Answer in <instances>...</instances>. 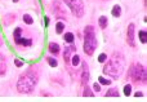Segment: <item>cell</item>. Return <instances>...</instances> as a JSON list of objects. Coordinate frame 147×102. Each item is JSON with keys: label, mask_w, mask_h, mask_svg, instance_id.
<instances>
[{"label": "cell", "mask_w": 147, "mask_h": 102, "mask_svg": "<svg viewBox=\"0 0 147 102\" xmlns=\"http://www.w3.org/2000/svg\"><path fill=\"white\" fill-rule=\"evenodd\" d=\"M49 21H51V20H49V17H47V16H45V17H44V22H45V26H49Z\"/></svg>", "instance_id": "f546056e"}, {"label": "cell", "mask_w": 147, "mask_h": 102, "mask_svg": "<svg viewBox=\"0 0 147 102\" xmlns=\"http://www.w3.org/2000/svg\"><path fill=\"white\" fill-rule=\"evenodd\" d=\"M5 72H7V65H5L4 61L0 62V75H5Z\"/></svg>", "instance_id": "cb8c5ba5"}, {"label": "cell", "mask_w": 147, "mask_h": 102, "mask_svg": "<svg viewBox=\"0 0 147 102\" xmlns=\"http://www.w3.org/2000/svg\"><path fill=\"white\" fill-rule=\"evenodd\" d=\"M84 52L88 56H93L94 51L97 48V38H96V30L93 26L88 25L84 27Z\"/></svg>", "instance_id": "3957f363"}, {"label": "cell", "mask_w": 147, "mask_h": 102, "mask_svg": "<svg viewBox=\"0 0 147 102\" xmlns=\"http://www.w3.org/2000/svg\"><path fill=\"white\" fill-rule=\"evenodd\" d=\"M39 80V74L36 69H28L26 72H23L22 76H20L17 82V91L23 95H28L35 89Z\"/></svg>", "instance_id": "7a4b0ae2"}, {"label": "cell", "mask_w": 147, "mask_h": 102, "mask_svg": "<svg viewBox=\"0 0 147 102\" xmlns=\"http://www.w3.org/2000/svg\"><path fill=\"white\" fill-rule=\"evenodd\" d=\"M125 69V58L121 53H114L111 58L103 66V74L109 75L111 79H119Z\"/></svg>", "instance_id": "6da1fadb"}, {"label": "cell", "mask_w": 147, "mask_h": 102, "mask_svg": "<svg viewBox=\"0 0 147 102\" xmlns=\"http://www.w3.org/2000/svg\"><path fill=\"white\" fill-rule=\"evenodd\" d=\"M13 36H14V39L16 38H21V36H22V28H21V27L16 28L14 32H13Z\"/></svg>", "instance_id": "484cf974"}, {"label": "cell", "mask_w": 147, "mask_h": 102, "mask_svg": "<svg viewBox=\"0 0 147 102\" xmlns=\"http://www.w3.org/2000/svg\"><path fill=\"white\" fill-rule=\"evenodd\" d=\"M52 10H53V14L57 18H66V12H65L63 7L59 1H54L52 4Z\"/></svg>", "instance_id": "8992f818"}, {"label": "cell", "mask_w": 147, "mask_h": 102, "mask_svg": "<svg viewBox=\"0 0 147 102\" xmlns=\"http://www.w3.org/2000/svg\"><path fill=\"white\" fill-rule=\"evenodd\" d=\"M0 61H4V56L1 53H0Z\"/></svg>", "instance_id": "1f68e13d"}, {"label": "cell", "mask_w": 147, "mask_h": 102, "mask_svg": "<svg viewBox=\"0 0 147 102\" xmlns=\"http://www.w3.org/2000/svg\"><path fill=\"white\" fill-rule=\"evenodd\" d=\"M47 62H48V65L51 67H57V66H58V62H57V59L53 58V57H48V58H47Z\"/></svg>", "instance_id": "ffe728a7"}, {"label": "cell", "mask_w": 147, "mask_h": 102, "mask_svg": "<svg viewBox=\"0 0 147 102\" xmlns=\"http://www.w3.org/2000/svg\"><path fill=\"white\" fill-rule=\"evenodd\" d=\"M63 39H65V41L66 43H74V40H75V36H74V34L72 32H66L63 35Z\"/></svg>", "instance_id": "e0dca14e"}, {"label": "cell", "mask_w": 147, "mask_h": 102, "mask_svg": "<svg viewBox=\"0 0 147 102\" xmlns=\"http://www.w3.org/2000/svg\"><path fill=\"white\" fill-rule=\"evenodd\" d=\"M71 63H72V66H78V65L80 63V57H79L78 54H74L71 57Z\"/></svg>", "instance_id": "7402d4cb"}, {"label": "cell", "mask_w": 147, "mask_h": 102, "mask_svg": "<svg viewBox=\"0 0 147 102\" xmlns=\"http://www.w3.org/2000/svg\"><path fill=\"white\" fill-rule=\"evenodd\" d=\"M138 36H140V40L142 44L147 43V31L146 30H141L140 32H138Z\"/></svg>", "instance_id": "2e32d148"}, {"label": "cell", "mask_w": 147, "mask_h": 102, "mask_svg": "<svg viewBox=\"0 0 147 102\" xmlns=\"http://www.w3.org/2000/svg\"><path fill=\"white\" fill-rule=\"evenodd\" d=\"M67 7L70 8V10L72 12V14L78 18H81L84 16V3L83 0H62Z\"/></svg>", "instance_id": "5b68a950"}, {"label": "cell", "mask_w": 147, "mask_h": 102, "mask_svg": "<svg viewBox=\"0 0 147 102\" xmlns=\"http://www.w3.org/2000/svg\"><path fill=\"white\" fill-rule=\"evenodd\" d=\"M83 96H85V97H92L93 95V92L90 91V88L88 87V84H84V92H83Z\"/></svg>", "instance_id": "d6986e66"}, {"label": "cell", "mask_w": 147, "mask_h": 102, "mask_svg": "<svg viewBox=\"0 0 147 102\" xmlns=\"http://www.w3.org/2000/svg\"><path fill=\"white\" fill-rule=\"evenodd\" d=\"M93 89L96 91V92H101V85H99V83H94V84H93Z\"/></svg>", "instance_id": "83f0119b"}, {"label": "cell", "mask_w": 147, "mask_h": 102, "mask_svg": "<svg viewBox=\"0 0 147 102\" xmlns=\"http://www.w3.org/2000/svg\"><path fill=\"white\" fill-rule=\"evenodd\" d=\"M106 97H119V91H117V88H110L109 91L106 92Z\"/></svg>", "instance_id": "4fadbf2b"}, {"label": "cell", "mask_w": 147, "mask_h": 102, "mask_svg": "<svg viewBox=\"0 0 147 102\" xmlns=\"http://www.w3.org/2000/svg\"><path fill=\"white\" fill-rule=\"evenodd\" d=\"M63 30H65V23L63 22H57V25H56V32L58 34V35H61L62 32H63Z\"/></svg>", "instance_id": "ac0fdd59"}, {"label": "cell", "mask_w": 147, "mask_h": 102, "mask_svg": "<svg viewBox=\"0 0 147 102\" xmlns=\"http://www.w3.org/2000/svg\"><path fill=\"white\" fill-rule=\"evenodd\" d=\"M98 83H99V84H103V85H110V84H111V80L105 79L103 76H99L98 78Z\"/></svg>", "instance_id": "603a6c76"}, {"label": "cell", "mask_w": 147, "mask_h": 102, "mask_svg": "<svg viewBox=\"0 0 147 102\" xmlns=\"http://www.w3.org/2000/svg\"><path fill=\"white\" fill-rule=\"evenodd\" d=\"M111 14L116 18L120 17V16H121V7H120V5H114L111 9Z\"/></svg>", "instance_id": "5bb4252c"}, {"label": "cell", "mask_w": 147, "mask_h": 102, "mask_svg": "<svg viewBox=\"0 0 147 102\" xmlns=\"http://www.w3.org/2000/svg\"><path fill=\"white\" fill-rule=\"evenodd\" d=\"M48 51H49V53H52L53 56H57V54H59V52H61V47L57 43H49Z\"/></svg>", "instance_id": "8fae6325"}, {"label": "cell", "mask_w": 147, "mask_h": 102, "mask_svg": "<svg viewBox=\"0 0 147 102\" xmlns=\"http://www.w3.org/2000/svg\"><path fill=\"white\" fill-rule=\"evenodd\" d=\"M76 52V47L74 43H70V45L65 47L63 49V59L65 62H67V63H70L71 62V57H72V53H75Z\"/></svg>", "instance_id": "ba28073f"}, {"label": "cell", "mask_w": 147, "mask_h": 102, "mask_svg": "<svg viewBox=\"0 0 147 102\" xmlns=\"http://www.w3.org/2000/svg\"><path fill=\"white\" fill-rule=\"evenodd\" d=\"M14 18H16V16H14V14H7L4 18H3V22H4V26H8V25H10V23H13Z\"/></svg>", "instance_id": "9a60e30c"}, {"label": "cell", "mask_w": 147, "mask_h": 102, "mask_svg": "<svg viewBox=\"0 0 147 102\" xmlns=\"http://www.w3.org/2000/svg\"><path fill=\"white\" fill-rule=\"evenodd\" d=\"M134 96H136V97H142L143 93H142V92H136V93H134Z\"/></svg>", "instance_id": "4dcf8cb0"}, {"label": "cell", "mask_w": 147, "mask_h": 102, "mask_svg": "<svg viewBox=\"0 0 147 102\" xmlns=\"http://www.w3.org/2000/svg\"><path fill=\"white\" fill-rule=\"evenodd\" d=\"M98 25L102 30H105V28L107 27V25H109V18H107L106 16H101V17L98 18Z\"/></svg>", "instance_id": "7c38bea8"}, {"label": "cell", "mask_w": 147, "mask_h": 102, "mask_svg": "<svg viewBox=\"0 0 147 102\" xmlns=\"http://www.w3.org/2000/svg\"><path fill=\"white\" fill-rule=\"evenodd\" d=\"M1 45H3V39L0 38V47H1Z\"/></svg>", "instance_id": "d6a6232c"}, {"label": "cell", "mask_w": 147, "mask_h": 102, "mask_svg": "<svg viewBox=\"0 0 147 102\" xmlns=\"http://www.w3.org/2000/svg\"><path fill=\"white\" fill-rule=\"evenodd\" d=\"M130 93H132V85L130 84H127L124 87V95L125 96H130Z\"/></svg>", "instance_id": "4316f807"}, {"label": "cell", "mask_w": 147, "mask_h": 102, "mask_svg": "<svg viewBox=\"0 0 147 102\" xmlns=\"http://www.w3.org/2000/svg\"><path fill=\"white\" fill-rule=\"evenodd\" d=\"M13 1H14V3H17V1H18V0H13Z\"/></svg>", "instance_id": "e575fe53"}, {"label": "cell", "mask_w": 147, "mask_h": 102, "mask_svg": "<svg viewBox=\"0 0 147 102\" xmlns=\"http://www.w3.org/2000/svg\"><path fill=\"white\" fill-rule=\"evenodd\" d=\"M14 63H16V66H17V67H21V66H22V65H23V62L22 61H21V59H16V61H14Z\"/></svg>", "instance_id": "f1b7e54d"}, {"label": "cell", "mask_w": 147, "mask_h": 102, "mask_svg": "<svg viewBox=\"0 0 147 102\" xmlns=\"http://www.w3.org/2000/svg\"><path fill=\"white\" fill-rule=\"evenodd\" d=\"M23 22H25L26 25H32L34 20H32V17H31L30 14H25L23 16Z\"/></svg>", "instance_id": "44dd1931"}, {"label": "cell", "mask_w": 147, "mask_h": 102, "mask_svg": "<svg viewBox=\"0 0 147 102\" xmlns=\"http://www.w3.org/2000/svg\"><path fill=\"white\" fill-rule=\"evenodd\" d=\"M14 41L17 45H21V47H31L32 45V40H31V39H25V38H22V36H21V38H16Z\"/></svg>", "instance_id": "30bf717a"}, {"label": "cell", "mask_w": 147, "mask_h": 102, "mask_svg": "<svg viewBox=\"0 0 147 102\" xmlns=\"http://www.w3.org/2000/svg\"><path fill=\"white\" fill-rule=\"evenodd\" d=\"M107 61V54L106 53H101L98 56V62L99 63H105V62Z\"/></svg>", "instance_id": "d4e9b609"}, {"label": "cell", "mask_w": 147, "mask_h": 102, "mask_svg": "<svg viewBox=\"0 0 147 102\" xmlns=\"http://www.w3.org/2000/svg\"><path fill=\"white\" fill-rule=\"evenodd\" d=\"M143 4H145V8H146V0H143Z\"/></svg>", "instance_id": "836d02e7"}, {"label": "cell", "mask_w": 147, "mask_h": 102, "mask_svg": "<svg viewBox=\"0 0 147 102\" xmlns=\"http://www.w3.org/2000/svg\"><path fill=\"white\" fill-rule=\"evenodd\" d=\"M89 80V67L85 61H83V66H81V83L86 84Z\"/></svg>", "instance_id": "9c48e42d"}, {"label": "cell", "mask_w": 147, "mask_h": 102, "mask_svg": "<svg viewBox=\"0 0 147 102\" xmlns=\"http://www.w3.org/2000/svg\"><path fill=\"white\" fill-rule=\"evenodd\" d=\"M146 66L141 63H133L129 69V78L136 84H146L147 82V74H146Z\"/></svg>", "instance_id": "277c9868"}, {"label": "cell", "mask_w": 147, "mask_h": 102, "mask_svg": "<svg viewBox=\"0 0 147 102\" xmlns=\"http://www.w3.org/2000/svg\"><path fill=\"white\" fill-rule=\"evenodd\" d=\"M136 26L134 23H129L128 26V32H127V41L130 47L136 45Z\"/></svg>", "instance_id": "52a82bcc"}]
</instances>
